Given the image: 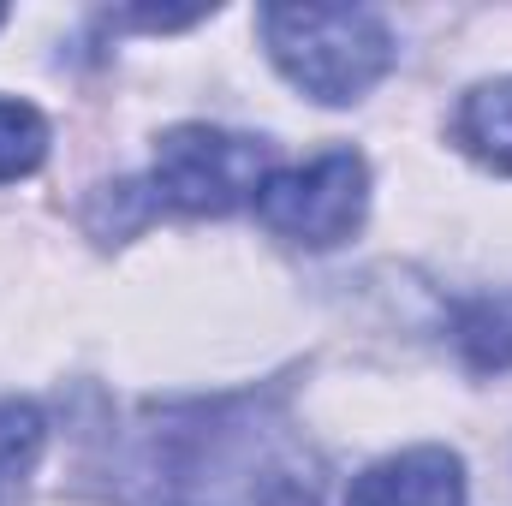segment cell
Here are the masks:
<instances>
[{
    "mask_svg": "<svg viewBox=\"0 0 512 506\" xmlns=\"http://www.w3.org/2000/svg\"><path fill=\"white\" fill-rule=\"evenodd\" d=\"M114 506H322L328 465L280 387L143 399L84 429Z\"/></svg>",
    "mask_w": 512,
    "mask_h": 506,
    "instance_id": "cell-1",
    "label": "cell"
},
{
    "mask_svg": "<svg viewBox=\"0 0 512 506\" xmlns=\"http://www.w3.org/2000/svg\"><path fill=\"white\" fill-rule=\"evenodd\" d=\"M256 30L280 78L322 108L364 102L399 60L387 18L370 6H262Z\"/></svg>",
    "mask_w": 512,
    "mask_h": 506,
    "instance_id": "cell-2",
    "label": "cell"
},
{
    "mask_svg": "<svg viewBox=\"0 0 512 506\" xmlns=\"http://www.w3.org/2000/svg\"><path fill=\"white\" fill-rule=\"evenodd\" d=\"M274 173V149L251 131L227 126H173L155 137L149 161V197L179 215H233L256 203V191Z\"/></svg>",
    "mask_w": 512,
    "mask_h": 506,
    "instance_id": "cell-3",
    "label": "cell"
},
{
    "mask_svg": "<svg viewBox=\"0 0 512 506\" xmlns=\"http://www.w3.org/2000/svg\"><path fill=\"white\" fill-rule=\"evenodd\" d=\"M370 215V167L358 149H322L304 167L268 173L256 191V221L304 251H334L346 245Z\"/></svg>",
    "mask_w": 512,
    "mask_h": 506,
    "instance_id": "cell-4",
    "label": "cell"
},
{
    "mask_svg": "<svg viewBox=\"0 0 512 506\" xmlns=\"http://www.w3.org/2000/svg\"><path fill=\"white\" fill-rule=\"evenodd\" d=\"M346 506H465V459L453 447H405L352 477Z\"/></svg>",
    "mask_w": 512,
    "mask_h": 506,
    "instance_id": "cell-5",
    "label": "cell"
},
{
    "mask_svg": "<svg viewBox=\"0 0 512 506\" xmlns=\"http://www.w3.org/2000/svg\"><path fill=\"white\" fill-rule=\"evenodd\" d=\"M447 334L459 346V358L477 376H507L512 370V286L507 292H477L459 298L447 316Z\"/></svg>",
    "mask_w": 512,
    "mask_h": 506,
    "instance_id": "cell-6",
    "label": "cell"
},
{
    "mask_svg": "<svg viewBox=\"0 0 512 506\" xmlns=\"http://www.w3.org/2000/svg\"><path fill=\"white\" fill-rule=\"evenodd\" d=\"M453 143L471 161L512 173V78H489L465 90V102L453 108Z\"/></svg>",
    "mask_w": 512,
    "mask_h": 506,
    "instance_id": "cell-7",
    "label": "cell"
},
{
    "mask_svg": "<svg viewBox=\"0 0 512 506\" xmlns=\"http://www.w3.org/2000/svg\"><path fill=\"white\" fill-rule=\"evenodd\" d=\"M48 453V417L36 399L0 393V506H18Z\"/></svg>",
    "mask_w": 512,
    "mask_h": 506,
    "instance_id": "cell-8",
    "label": "cell"
},
{
    "mask_svg": "<svg viewBox=\"0 0 512 506\" xmlns=\"http://www.w3.org/2000/svg\"><path fill=\"white\" fill-rule=\"evenodd\" d=\"M42 155H48V120L30 102L0 96V185L30 179L42 167Z\"/></svg>",
    "mask_w": 512,
    "mask_h": 506,
    "instance_id": "cell-9",
    "label": "cell"
},
{
    "mask_svg": "<svg viewBox=\"0 0 512 506\" xmlns=\"http://www.w3.org/2000/svg\"><path fill=\"white\" fill-rule=\"evenodd\" d=\"M0 24H6V12H0Z\"/></svg>",
    "mask_w": 512,
    "mask_h": 506,
    "instance_id": "cell-10",
    "label": "cell"
}]
</instances>
